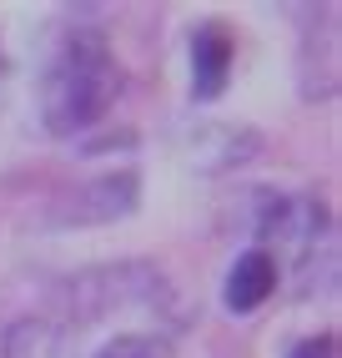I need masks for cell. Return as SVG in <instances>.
<instances>
[{"label": "cell", "instance_id": "obj_1", "mask_svg": "<svg viewBox=\"0 0 342 358\" xmlns=\"http://www.w3.org/2000/svg\"><path fill=\"white\" fill-rule=\"evenodd\" d=\"M121 96V66L96 31H76L45 66L40 81V127L51 136H81Z\"/></svg>", "mask_w": 342, "mask_h": 358}, {"label": "cell", "instance_id": "obj_2", "mask_svg": "<svg viewBox=\"0 0 342 358\" xmlns=\"http://www.w3.org/2000/svg\"><path fill=\"white\" fill-rule=\"evenodd\" d=\"M61 298H66L70 323H101L111 313H126V308H141V313H171V308H177L171 282L151 268V262L91 268L81 278H70L61 288Z\"/></svg>", "mask_w": 342, "mask_h": 358}, {"label": "cell", "instance_id": "obj_3", "mask_svg": "<svg viewBox=\"0 0 342 358\" xmlns=\"http://www.w3.org/2000/svg\"><path fill=\"white\" fill-rule=\"evenodd\" d=\"M136 202H141L136 172H106V177L81 182L76 192H66L56 202V222H76V227L121 222V217H131V212H136Z\"/></svg>", "mask_w": 342, "mask_h": 358}, {"label": "cell", "instance_id": "obj_4", "mask_svg": "<svg viewBox=\"0 0 342 358\" xmlns=\"http://www.w3.org/2000/svg\"><path fill=\"white\" fill-rule=\"evenodd\" d=\"M277 288V257L267 252V248H252V252H241L232 262V273H227V313H257V308L272 298Z\"/></svg>", "mask_w": 342, "mask_h": 358}, {"label": "cell", "instance_id": "obj_5", "mask_svg": "<svg viewBox=\"0 0 342 358\" xmlns=\"http://www.w3.org/2000/svg\"><path fill=\"white\" fill-rule=\"evenodd\" d=\"M232 76V36L222 26H202L191 36V96L216 101Z\"/></svg>", "mask_w": 342, "mask_h": 358}, {"label": "cell", "instance_id": "obj_6", "mask_svg": "<svg viewBox=\"0 0 342 358\" xmlns=\"http://www.w3.org/2000/svg\"><path fill=\"white\" fill-rule=\"evenodd\" d=\"M6 358H66V338L51 318H20L6 328V343H0Z\"/></svg>", "mask_w": 342, "mask_h": 358}, {"label": "cell", "instance_id": "obj_7", "mask_svg": "<svg viewBox=\"0 0 342 358\" xmlns=\"http://www.w3.org/2000/svg\"><path fill=\"white\" fill-rule=\"evenodd\" d=\"M101 358H171V348L166 338H151V333H126V338L106 343Z\"/></svg>", "mask_w": 342, "mask_h": 358}, {"label": "cell", "instance_id": "obj_8", "mask_svg": "<svg viewBox=\"0 0 342 358\" xmlns=\"http://www.w3.org/2000/svg\"><path fill=\"white\" fill-rule=\"evenodd\" d=\"M287 358H332V338L327 333H317V338H297L287 348Z\"/></svg>", "mask_w": 342, "mask_h": 358}]
</instances>
